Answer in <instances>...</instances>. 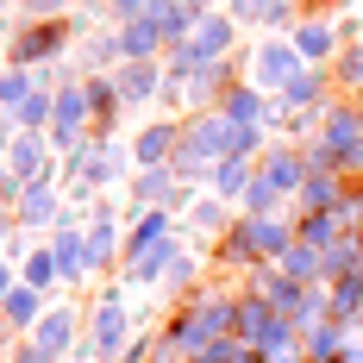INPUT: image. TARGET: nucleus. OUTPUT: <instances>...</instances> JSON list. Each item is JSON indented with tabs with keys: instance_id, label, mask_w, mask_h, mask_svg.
Segmentation results:
<instances>
[{
	"instance_id": "nucleus-1",
	"label": "nucleus",
	"mask_w": 363,
	"mask_h": 363,
	"mask_svg": "<svg viewBox=\"0 0 363 363\" xmlns=\"http://www.w3.org/2000/svg\"><path fill=\"white\" fill-rule=\"evenodd\" d=\"M119 338H125V307H119V294H107V301L94 307V345H101V351H113Z\"/></svg>"
},
{
	"instance_id": "nucleus-2",
	"label": "nucleus",
	"mask_w": 363,
	"mask_h": 363,
	"mask_svg": "<svg viewBox=\"0 0 363 363\" xmlns=\"http://www.w3.org/2000/svg\"><path fill=\"white\" fill-rule=\"evenodd\" d=\"M63 26H32V32H19V44H13V57H19V63H38V57H44V50H57V44H63Z\"/></svg>"
},
{
	"instance_id": "nucleus-3",
	"label": "nucleus",
	"mask_w": 363,
	"mask_h": 363,
	"mask_svg": "<svg viewBox=\"0 0 363 363\" xmlns=\"http://www.w3.org/2000/svg\"><path fill=\"white\" fill-rule=\"evenodd\" d=\"M294 50H301V57H332L338 38H332L326 19H307V26H294Z\"/></svg>"
},
{
	"instance_id": "nucleus-4",
	"label": "nucleus",
	"mask_w": 363,
	"mask_h": 363,
	"mask_svg": "<svg viewBox=\"0 0 363 363\" xmlns=\"http://www.w3.org/2000/svg\"><path fill=\"white\" fill-rule=\"evenodd\" d=\"M276 88V82H294V50H282V44H269V50H257V88Z\"/></svg>"
},
{
	"instance_id": "nucleus-5",
	"label": "nucleus",
	"mask_w": 363,
	"mask_h": 363,
	"mask_svg": "<svg viewBox=\"0 0 363 363\" xmlns=\"http://www.w3.org/2000/svg\"><path fill=\"white\" fill-rule=\"evenodd\" d=\"M0 313H6L13 326H32V320H38V289H32V282L6 289V294H0Z\"/></svg>"
},
{
	"instance_id": "nucleus-6",
	"label": "nucleus",
	"mask_w": 363,
	"mask_h": 363,
	"mask_svg": "<svg viewBox=\"0 0 363 363\" xmlns=\"http://www.w3.org/2000/svg\"><path fill=\"white\" fill-rule=\"evenodd\" d=\"M194 38L207 57H219V50H232V19H194Z\"/></svg>"
},
{
	"instance_id": "nucleus-7",
	"label": "nucleus",
	"mask_w": 363,
	"mask_h": 363,
	"mask_svg": "<svg viewBox=\"0 0 363 363\" xmlns=\"http://www.w3.org/2000/svg\"><path fill=\"white\" fill-rule=\"evenodd\" d=\"M69 338H75V320H69V307H63V313H50V320L38 326V345H44V351H63Z\"/></svg>"
},
{
	"instance_id": "nucleus-8",
	"label": "nucleus",
	"mask_w": 363,
	"mask_h": 363,
	"mask_svg": "<svg viewBox=\"0 0 363 363\" xmlns=\"http://www.w3.org/2000/svg\"><path fill=\"white\" fill-rule=\"evenodd\" d=\"M225 119H257V94L251 88H238V94L225 101Z\"/></svg>"
},
{
	"instance_id": "nucleus-9",
	"label": "nucleus",
	"mask_w": 363,
	"mask_h": 363,
	"mask_svg": "<svg viewBox=\"0 0 363 363\" xmlns=\"http://www.w3.org/2000/svg\"><path fill=\"white\" fill-rule=\"evenodd\" d=\"M163 225H169V219H163V213H150L145 225L132 232V251H145V245H150V238H157V232H163Z\"/></svg>"
},
{
	"instance_id": "nucleus-10",
	"label": "nucleus",
	"mask_w": 363,
	"mask_h": 363,
	"mask_svg": "<svg viewBox=\"0 0 363 363\" xmlns=\"http://www.w3.org/2000/svg\"><path fill=\"white\" fill-rule=\"evenodd\" d=\"M338 82H363V50H345L338 57Z\"/></svg>"
},
{
	"instance_id": "nucleus-11",
	"label": "nucleus",
	"mask_w": 363,
	"mask_h": 363,
	"mask_svg": "<svg viewBox=\"0 0 363 363\" xmlns=\"http://www.w3.org/2000/svg\"><path fill=\"white\" fill-rule=\"evenodd\" d=\"M44 113H50V101H44V94H32V101L19 107V125H44Z\"/></svg>"
},
{
	"instance_id": "nucleus-12",
	"label": "nucleus",
	"mask_w": 363,
	"mask_h": 363,
	"mask_svg": "<svg viewBox=\"0 0 363 363\" xmlns=\"http://www.w3.org/2000/svg\"><path fill=\"white\" fill-rule=\"evenodd\" d=\"M19 363H50V351H44V345H38V351H26V357Z\"/></svg>"
},
{
	"instance_id": "nucleus-13",
	"label": "nucleus",
	"mask_w": 363,
	"mask_h": 363,
	"mask_svg": "<svg viewBox=\"0 0 363 363\" xmlns=\"http://www.w3.org/2000/svg\"><path fill=\"white\" fill-rule=\"evenodd\" d=\"M26 6H38V13H32V19H44V6H50V0H26Z\"/></svg>"
},
{
	"instance_id": "nucleus-14",
	"label": "nucleus",
	"mask_w": 363,
	"mask_h": 363,
	"mask_svg": "<svg viewBox=\"0 0 363 363\" xmlns=\"http://www.w3.org/2000/svg\"><path fill=\"white\" fill-rule=\"evenodd\" d=\"M6 289H13V282H6V269H0V294H6Z\"/></svg>"
},
{
	"instance_id": "nucleus-15",
	"label": "nucleus",
	"mask_w": 363,
	"mask_h": 363,
	"mask_svg": "<svg viewBox=\"0 0 363 363\" xmlns=\"http://www.w3.org/2000/svg\"><path fill=\"white\" fill-rule=\"evenodd\" d=\"M0 232H6V219H0Z\"/></svg>"
}]
</instances>
